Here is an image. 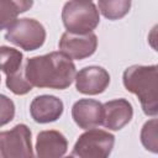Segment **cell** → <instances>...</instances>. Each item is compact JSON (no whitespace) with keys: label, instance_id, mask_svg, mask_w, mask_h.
<instances>
[{"label":"cell","instance_id":"1","mask_svg":"<svg viewBox=\"0 0 158 158\" xmlns=\"http://www.w3.org/2000/svg\"><path fill=\"white\" fill-rule=\"evenodd\" d=\"M25 72L32 86L63 90L75 79L73 60L62 52H51L44 56L27 58Z\"/></svg>","mask_w":158,"mask_h":158},{"label":"cell","instance_id":"2","mask_svg":"<svg viewBox=\"0 0 158 158\" xmlns=\"http://www.w3.org/2000/svg\"><path fill=\"white\" fill-rule=\"evenodd\" d=\"M125 88L135 94L147 116H156L158 112V67L157 65H131L123 72Z\"/></svg>","mask_w":158,"mask_h":158},{"label":"cell","instance_id":"3","mask_svg":"<svg viewBox=\"0 0 158 158\" xmlns=\"http://www.w3.org/2000/svg\"><path fill=\"white\" fill-rule=\"evenodd\" d=\"M62 21L68 32H93L100 22L99 10L91 0H69L63 6Z\"/></svg>","mask_w":158,"mask_h":158},{"label":"cell","instance_id":"4","mask_svg":"<svg viewBox=\"0 0 158 158\" xmlns=\"http://www.w3.org/2000/svg\"><path fill=\"white\" fill-rule=\"evenodd\" d=\"M5 40L25 51H35L44 43L46 30L35 19H19L7 27Z\"/></svg>","mask_w":158,"mask_h":158},{"label":"cell","instance_id":"5","mask_svg":"<svg viewBox=\"0 0 158 158\" xmlns=\"http://www.w3.org/2000/svg\"><path fill=\"white\" fill-rule=\"evenodd\" d=\"M114 143L115 137L110 132L95 127L89 128L79 136L70 156L80 158H106L110 156Z\"/></svg>","mask_w":158,"mask_h":158},{"label":"cell","instance_id":"6","mask_svg":"<svg viewBox=\"0 0 158 158\" xmlns=\"http://www.w3.org/2000/svg\"><path fill=\"white\" fill-rule=\"evenodd\" d=\"M33 157L31 131L23 125H16L10 131L0 132V158Z\"/></svg>","mask_w":158,"mask_h":158},{"label":"cell","instance_id":"7","mask_svg":"<svg viewBox=\"0 0 158 158\" xmlns=\"http://www.w3.org/2000/svg\"><path fill=\"white\" fill-rule=\"evenodd\" d=\"M98 47V37L93 32H64L59 40V49L70 59H84L94 54Z\"/></svg>","mask_w":158,"mask_h":158},{"label":"cell","instance_id":"8","mask_svg":"<svg viewBox=\"0 0 158 158\" xmlns=\"http://www.w3.org/2000/svg\"><path fill=\"white\" fill-rule=\"evenodd\" d=\"M75 88L85 95H98L106 90L110 84V74L98 65L85 67L75 74Z\"/></svg>","mask_w":158,"mask_h":158},{"label":"cell","instance_id":"9","mask_svg":"<svg viewBox=\"0 0 158 158\" xmlns=\"http://www.w3.org/2000/svg\"><path fill=\"white\" fill-rule=\"evenodd\" d=\"M133 116V109L128 100L115 99L102 105V123L106 128L118 131L125 127Z\"/></svg>","mask_w":158,"mask_h":158},{"label":"cell","instance_id":"10","mask_svg":"<svg viewBox=\"0 0 158 158\" xmlns=\"http://www.w3.org/2000/svg\"><path fill=\"white\" fill-rule=\"evenodd\" d=\"M72 117L83 130L100 126L102 123V104L93 99H80L72 107Z\"/></svg>","mask_w":158,"mask_h":158},{"label":"cell","instance_id":"11","mask_svg":"<svg viewBox=\"0 0 158 158\" xmlns=\"http://www.w3.org/2000/svg\"><path fill=\"white\" fill-rule=\"evenodd\" d=\"M63 109V101L53 95L36 96L30 105L31 116L38 123L57 121L62 116Z\"/></svg>","mask_w":158,"mask_h":158},{"label":"cell","instance_id":"12","mask_svg":"<svg viewBox=\"0 0 158 158\" xmlns=\"http://www.w3.org/2000/svg\"><path fill=\"white\" fill-rule=\"evenodd\" d=\"M67 149V138L59 131L48 130L38 133L36 141V151L40 158H59L65 154Z\"/></svg>","mask_w":158,"mask_h":158},{"label":"cell","instance_id":"13","mask_svg":"<svg viewBox=\"0 0 158 158\" xmlns=\"http://www.w3.org/2000/svg\"><path fill=\"white\" fill-rule=\"evenodd\" d=\"M131 9V0H99V11L107 20L125 17Z\"/></svg>","mask_w":158,"mask_h":158},{"label":"cell","instance_id":"14","mask_svg":"<svg viewBox=\"0 0 158 158\" xmlns=\"http://www.w3.org/2000/svg\"><path fill=\"white\" fill-rule=\"evenodd\" d=\"M22 64L23 56L20 51L7 46H0V70H2L6 75H10Z\"/></svg>","mask_w":158,"mask_h":158},{"label":"cell","instance_id":"15","mask_svg":"<svg viewBox=\"0 0 158 158\" xmlns=\"http://www.w3.org/2000/svg\"><path fill=\"white\" fill-rule=\"evenodd\" d=\"M6 86L10 91L16 95H25L32 90V84L28 81L25 72V62L23 64L12 74L6 75Z\"/></svg>","mask_w":158,"mask_h":158},{"label":"cell","instance_id":"16","mask_svg":"<svg viewBox=\"0 0 158 158\" xmlns=\"http://www.w3.org/2000/svg\"><path fill=\"white\" fill-rule=\"evenodd\" d=\"M141 141L146 149L157 153L158 152V138H157V120L153 118L147 121L142 127Z\"/></svg>","mask_w":158,"mask_h":158},{"label":"cell","instance_id":"17","mask_svg":"<svg viewBox=\"0 0 158 158\" xmlns=\"http://www.w3.org/2000/svg\"><path fill=\"white\" fill-rule=\"evenodd\" d=\"M19 14L11 0H0V31L12 25L17 20Z\"/></svg>","mask_w":158,"mask_h":158},{"label":"cell","instance_id":"18","mask_svg":"<svg viewBox=\"0 0 158 158\" xmlns=\"http://www.w3.org/2000/svg\"><path fill=\"white\" fill-rule=\"evenodd\" d=\"M15 116V104L6 95L0 94V127L12 121Z\"/></svg>","mask_w":158,"mask_h":158},{"label":"cell","instance_id":"19","mask_svg":"<svg viewBox=\"0 0 158 158\" xmlns=\"http://www.w3.org/2000/svg\"><path fill=\"white\" fill-rule=\"evenodd\" d=\"M11 2L16 6V9L20 14L30 10L33 5V0H11Z\"/></svg>","mask_w":158,"mask_h":158},{"label":"cell","instance_id":"20","mask_svg":"<svg viewBox=\"0 0 158 158\" xmlns=\"http://www.w3.org/2000/svg\"><path fill=\"white\" fill-rule=\"evenodd\" d=\"M0 80H1V78H0Z\"/></svg>","mask_w":158,"mask_h":158}]
</instances>
